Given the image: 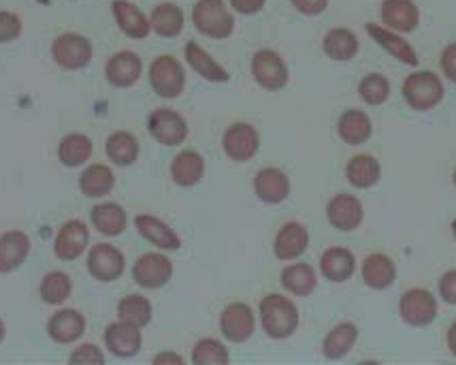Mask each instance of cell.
<instances>
[{"mask_svg": "<svg viewBox=\"0 0 456 365\" xmlns=\"http://www.w3.org/2000/svg\"><path fill=\"white\" fill-rule=\"evenodd\" d=\"M260 323H263L265 334L273 340H286L297 331L298 327V310L290 299L271 293L260 302Z\"/></svg>", "mask_w": 456, "mask_h": 365, "instance_id": "cell-1", "label": "cell"}, {"mask_svg": "<svg viewBox=\"0 0 456 365\" xmlns=\"http://www.w3.org/2000/svg\"><path fill=\"white\" fill-rule=\"evenodd\" d=\"M192 24L209 39H228L235 30V15L224 0H197L192 7Z\"/></svg>", "mask_w": 456, "mask_h": 365, "instance_id": "cell-2", "label": "cell"}, {"mask_svg": "<svg viewBox=\"0 0 456 365\" xmlns=\"http://www.w3.org/2000/svg\"><path fill=\"white\" fill-rule=\"evenodd\" d=\"M403 96L407 105L416 112H428L437 107L444 99V84L431 71H416L403 84Z\"/></svg>", "mask_w": 456, "mask_h": 365, "instance_id": "cell-3", "label": "cell"}, {"mask_svg": "<svg viewBox=\"0 0 456 365\" xmlns=\"http://www.w3.org/2000/svg\"><path fill=\"white\" fill-rule=\"evenodd\" d=\"M150 84L162 99H177L186 88V71L177 58L162 54L151 62Z\"/></svg>", "mask_w": 456, "mask_h": 365, "instance_id": "cell-4", "label": "cell"}, {"mask_svg": "<svg viewBox=\"0 0 456 365\" xmlns=\"http://www.w3.org/2000/svg\"><path fill=\"white\" fill-rule=\"evenodd\" d=\"M52 58L58 67L67 71H79L88 67L92 60V46L86 37L77 32H64L52 43Z\"/></svg>", "mask_w": 456, "mask_h": 365, "instance_id": "cell-5", "label": "cell"}, {"mask_svg": "<svg viewBox=\"0 0 456 365\" xmlns=\"http://www.w3.org/2000/svg\"><path fill=\"white\" fill-rule=\"evenodd\" d=\"M252 75L260 88L278 92L288 84V67L284 58L273 50H258L252 58Z\"/></svg>", "mask_w": 456, "mask_h": 365, "instance_id": "cell-6", "label": "cell"}, {"mask_svg": "<svg viewBox=\"0 0 456 365\" xmlns=\"http://www.w3.org/2000/svg\"><path fill=\"white\" fill-rule=\"evenodd\" d=\"M399 314L407 325L427 327L437 316V299L427 288H410L399 302Z\"/></svg>", "mask_w": 456, "mask_h": 365, "instance_id": "cell-7", "label": "cell"}, {"mask_svg": "<svg viewBox=\"0 0 456 365\" xmlns=\"http://www.w3.org/2000/svg\"><path fill=\"white\" fill-rule=\"evenodd\" d=\"M222 148L224 154L235 162H248L249 158L256 156L260 148V135L252 124L237 122L226 129L224 137H222Z\"/></svg>", "mask_w": 456, "mask_h": 365, "instance_id": "cell-8", "label": "cell"}, {"mask_svg": "<svg viewBox=\"0 0 456 365\" xmlns=\"http://www.w3.org/2000/svg\"><path fill=\"white\" fill-rule=\"evenodd\" d=\"M150 135L162 145H179L188 137L186 120L179 116L173 109H156L148 120Z\"/></svg>", "mask_w": 456, "mask_h": 365, "instance_id": "cell-9", "label": "cell"}, {"mask_svg": "<svg viewBox=\"0 0 456 365\" xmlns=\"http://www.w3.org/2000/svg\"><path fill=\"white\" fill-rule=\"evenodd\" d=\"M254 327H256V319H254L252 308L248 303L235 302L231 306L224 308V312L220 316V331L232 344H241L248 342L254 334Z\"/></svg>", "mask_w": 456, "mask_h": 365, "instance_id": "cell-10", "label": "cell"}, {"mask_svg": "<svg viewBox=\"0 0 456 365\" xmlns=\"http://www.w3.org/2000/svg\"><path fill=\"white\" fill-rule=\"evenodd\" d=\"M173 263L165 254L148 253L133 265V278L143 288H160L171 280Z\"/></svg>", "mask_w": 456, "mask_h": 365, "instance_id": "cell-11", "label": "cell"}, {"mask_svg": "<svg viewBox=\"0 0 456 365\" xmlns=\"http://www.w3.org/2000/svg\"><path fill=\"white\" fill-rule=\"evenodd\" d=\"M124 267H126V261H124V254L116 246H111V244H96V246H92L88 254V270L96 280H118L124 274Z\"/></svg>", "mask_w": 456, "mask_h": 365, "instance_id": "cell-12", "label": "cell"}, {"mask_svg": "<svg viewBox=\"0 0 456 365\" xmlns=\"http://www.w3.org/2000/svg\"><path fill=\"white\" fill-rule=\"evenodd\" d=\"M143 73V60L134 52H118L107 60L105 78L116 88H130Z\"/></svg>", "mask_w": 456, "mask_h": 365, "instance_id": "cell-13", "label": "cell"}, {"mask_svg": "<svg viewBox=\"0 0 456 365\" xmlns=\"http://www.w3.org/2000/svg\"><path fill=\"white\" fill-rule=\"evenodd\" d=\"M90 242V231L86 222L69 220L64 222L58 231L56 242H53V253L62 261H75L86 253V246Z\"/></svg>", "mask_w": 456, "mask_h": 365, "instance_id": "cell-14", "label": "cell"}, {"mask_svg": "<svg viewBox=\"0 0 456 365\" xmlns=\"http://www.w3.org/2000/svg\"><path fill=\"white\" fill-rule=\"evenodd\" d=\"M365 30H367V35L371 37V39L376 41L384 52H388L390 56L397 58L399 62L410 64V67H416L418 54L414 47L410 46V41H405L403 37H401V32L390 30L384 24H373V21H369V24L365 26Z\"/></svg>", "mask_w": 456, "mask_h": 365, "instance_id": "cell-15", "label": "cell"}, {"mask_svg": "<svg viewBox=\"0 0 456 365\" xmlns=\"http://www.w3.org/2000/svg\"><path fill=\"white\" fill-rule=\"evenodd\" d=\"M327 218L338 231H354L361 227L365 210L354 195H335L327 205Z\"/></svg>", "mask_w": 456, "mask_h": 365, "instance_id": "cell-16", "label": "cell"}, {"mask_svg": "<svg viewBox=\"0 0 456 365\" xmlns=\"http://www.w3.org/2000/svg\"><path fill=\"white\" fill-rule=\"evenodd\" d=\"M111 13L118 29L122 30L128 39H145V37H150V20L145 18L143 11H141L134 3H130V0H113Z\"/></svg>", "mask_w": 456, "mask_h": 365, "instance_id": "cell-17", "label": "cell"}, {"mask_svg": "<svg viewBox=\"0 0 456 365\" xmlns=\"http://www.w3.org/2000/svg\"><path fill=\"white\" fill-rule=\"evenodd\" d=\"M254 193L265 203L278 205L290 195V179H288L284 171L275 167L260 169L256 178H254Z\"/></svg>", "mask_w": 456, "mask_h": 365, "instance_id": "cell-18", "label": "cell"}, {"mask_svg": "<svg viewBox=\"0 0 456 365\" xmlns=\"http://www.w3.org/2000/svg\"><path fill=\"white\" fill-rule=\"evenodd\" d=\"M379 15L382 24L395 32H411L420 24V11L411 0H384Z\"/></svg>", "mask_w": 456, "mask_h": 365, "instance_id": "cell-19", "label": "cell"}, {"mask_svg": "<svg viewBox=\"0 0 456 365\" xmlns=\"http://www.w3.org/2000/svg\"><path fill=\"white\" fill-rule=\"evenodd\" d=\"M309 246V233L301 222H286L273 242V253L280 261H295Z\"/></svg>", "mask_w": 456, "mask_h": 365, "instance_id": "cell-20", "label": "cell"}, {"mask_svg": "<svg viewBox=\"0 0 456 365\" xmlns=\"http://www.w3.org/2000/svg\"><path fill=\"white\" fill-rule=\"evenodd\" d=\"M134 227H137L139 236L148 239L150 244H154L160 250H177L182 246V239L173 228L162 222L160 218L150 216V214H139L134 218Z\"/></svg>", "mask_w": 456, "mask_h": 365, "instance_id": "cell-21", "label": "cell"}, {"mask_svg": "<svg viewBox=\"0 0 456 365\" xmlns=\"http://www.w3.org/2000/svg\"><path fill=\"white\" fill-rule=\"evenodd\" d=\"M320 271H322V276L330 282H346L354 276L356 257L352 254V250L347 248H329L324 250V254L320 257Z\"/></svg>", "mask_w": 456, "mask_h": 365, "instance_id": "cell-22", "label": "cell"}, {"mask_svg": "<svg viewBox=\"0 0 456 365\" xmlns=\"http://www.w3.org/2000/svg\"><path fill=\"white\" fill-rule=\"evenodd\" d=\"M141 329L133 325L111 323L105 331V346L110 348L116 357H133L141 351Z\"/></svg>", "mask_w": 456, "mask_h": 365, "instance_id": "cell-23", "label": "cell"}, {"mask_svg": "<svg viewBox=\"0 0 456 365\" xmlns=\"http://www.w3.org/2000/svg\"><path fill=\"white\" fill-rule=\"evenodd\" d=\"M151 30L162 39H175L182 35L183 26H186V15L179 4L175 3H160L159 7H154L150 15Z\"/></svg>", "mask_w": 456, "mask_h": 365, "instance_id": "cell-24", "label": "cell"}, {"mask_svg": "<svg viewBox=\"0 0 456 365\" xmlns=\"http://www.w3.org/2000/svg\"><path fill=\"white\" fill-rule=\"evenodd\" d=\"M362 280L373 291H384L397 280V265L387 254H369L362 263Z\"/></svg>", "mask_w": 456, "mask_h": 365, "instance_id": "cell-25", "label": "cell"}, {"mask_svg": "<svg viewBox=\"0 0 456 365\" xmlns=\"http://www.w3.org/2000/svg\"><path fill=\"white\" fill-rule=\"evenodd\" d=\"M203 173H205V161L199 152L183 150L173 158L171 178L177 187H183V188L197 187L200 179H203Z\"/></svg>", "mask_w": 456, "mask_h": 365, "instance_id": "cell-26", "label": "cell"}, {"mask_svg": "<svg viewBox=\"0 0 456 365\" xmlns=\"http://www.w3.org/2000/svg\"><path fill=\"white\" fill-rule=\"evenodd\" d=\"M30 253V239L21 231H9L0 236V274L18 270Z\"/></svg>", "mask_w": 456, "mask_h": 365, "instance_id": "cell-27", "label": "cell"}, {"mask_svg": "<svg viewBox=\"0 0 456 365\" xmlns=\"http://www.w3.org/2000/svg\"><path fill=\"white\" fill-rule=\"evenodd\" d=\"M86 331V319L77 310H60L47 323V334L60 344H70V342L79 340Z\"/></svg>", "mask_w": 456, "mask_h": 365, "instance_id": "cell-28", "label": "cell"}, {"mask_svg": "<svg viewBox=\"0 0 456 365\" xmlns=\"http://www.w3.org/2000/svg\"><path fill=\"white\" fill-rule=\"evenodd\" d=\"M183 54H186L188 64L192 67L194 73H199L203 79L214 81V84H224L231 78L228 71L216 62L211 54L205 52L197 41H188L186 47H183Z\"/></svg>", "mask_w": 456, "mask_h": 365, "instance_id": "cell-29", "label": "cell"}, {"mask_svg": "<svg viewBox=\"0 0 456 365\" xmlns=\"http://www.w3.org/2000/svg\"><path fill=\"white\" fill-rule=\"evenodd\" d=\"M338 133L339 137L350 145H361L369 141L373 135V124L371 118L367 116L361 109H350V112L341 113L338 122Z\"/></svg>", "mask_w": 456, "mask_h": 365, "instance_id": "cell-30", "label": "cell"}, {"mask_svg": "<svg viewBox=\"0 0 456 365\" xmlns=\"http://www.w3.org/2000/svg\"><path fill=\"white\" fill-rule=\"evenodd\" d=\"M92 225L99 233L107 237H116L119 233H124V228L128 225L126 212L122 205L118 203H99L94 205L90 212Z\"/></svg>", "mask_w": 456, "mask_h": 365, "instance_id": "cell-31", "label": "cell"}, {"mask_svg": "<svg viewBox=\"0 0 456 365\" xmlns=\"http://www.w3.org/2000/svg\"><path fill=\"white\" fill-rule=\"evenodd\" d=\"M322 50L330 60L347 62L361 50V41H358V37L350 29H333L324 35Z\"/></svg>", "mask_w": 456, "mask_h": 365, "instance_id": "cell-32", "label": "cell"}, {"mask_svg": "<svg viewBox=\"0 0 456 365\" xmlns=\"http://www.w3.org/2000/svg\"><path fill=\"white\" fill-rule=\"evenodd\" d=\"M281 286H284L290 295H297V297L312 295L318 286L316 270L307 263L288 265L284 267V271H281Z\"/></svg>", "mask_w": 456, "mask_h": 365, "instance_id": "cell-33", "label": "cell"}, {"mask_svg": "<svg viewBox=\"0 0 456 365\" xmlns=\"http://www.w3.org/2000/svg\"><path fill=\"white\" fill-rule=\"evenodd\" d=\"M346 178L354 188H371L382 178V167H379V162L373 156L358 154L347 162Z\"/></svg>", "mask_w": 456, "mask_h": 365, "instance_id": "cell-34", "label": "cell"}, {"mask_svg": "<svg viewBox=\"0 0 456 365\" xmlns=\"http://www.w3.org/2000/svg\"><path fill=\"white\" fill-rule=\"evenodd\" d=\"M113 187H116V176L107 165H90L79 178L81 193L90 199L107 197Z\"/></svg>", "mask_w": 456, "mask_h": 365, "instance_id": "cell-35", "label": "cell"}, {"mask_svg": "<svg viewBox=\"0 0 456 365\" xmlns=\"http://www.w3.org/2000/svg\"><path fill=\"white\" fill-rule=\"evenodd\" d=\"M358 340V329L354 323H339L329 331L322 342V353L327 359H344Z\"/></svg>", "mask_w": 456, "mask_h": 365, "instance_id": "cell-36", "label": "cell"}, {"mask_svg": "<svg viewBox=\"0 0 456 365\" xmlns=\"http://www.w3.org/2000/svg\"><path fill=\"white\" fill-rule=\"evenodd\" d=\"M105 152L110 161L116 162L119 167H128L137 161L139 156V144L134 135L126 133V130H118V133L110 135L105 144Z\"/></svg>", "mask_w": 456, "mask_h": 365, "instance_id": "cell-37", "label": "cell"}, {"mask_svg": "<svg viewBox=\"0 0 456 365\" xmlns=\"http://www.w3.org/2000/svg\"><path fill=\"white\" fill-rule=\"evenodd\" d=\"M92 156V141L81 133H70L60 141L58 158L62 165L79 167Z\"/></svg>", "mask_w": 456, "mask_h": 365, "instance_id": "cell-38", "label": "cell"}, {"mask_svg": "<svg viewBox=\"0 0 456 365\" xmlns=\"http://www.w3.org/2000/svg\"><path fill=\"white\" fill-rule=\"evenodd\" d=\"M118 316L122 323L143 329L151 320V303L150 299L141 295H126L118 303Z\"/></svg>", "mask_w": 456, "mask_h": 365, "instance_id": "cell-39", "label": "cell"}, {"mask_svg": "<svg viewBox=\"0 0 456 365\" xmlns=\"http://www.w3.org/2000/svg\"><path fill=\"white\" fill-rule=\"evenodd\" d=\"M231 361L226 346L214 337H203L192 348V363L197 365H226Z\"/></svg>", "mask_w": 456, "mask_h": 365, "instance_id": "cell-40", "label": "cell"}, {"mask_svg": "<svg viewBox=\"0 0 456 365\" xmlns=\"http://www.w3.org/2000/svg\"><path fill=\"white\" fill-rule=\"evenodd\" d=\"M70 278L64 274V271H52L43 278L41 282V297L45 303H52V306H58V303L67 302L70 295Z\"/></svg>", "mask_w": 456, "mask_h": 365, "instance_id": "cell-41", "label": "cell"}, {"mask_svg": "<svg viewBox=\"0 0 456 365\" xmlns=\"http://www.w3.org/2000/svg\"><path fill=\"white\" fill-rule=\"evenodd\" d=\"M358 92L367 105H382L390 96V81L379 73H369L367 78H362Z\"/></svg>", "mask_w": 456, "mask_h": 365, "instance_id": "cell-42", "label": "cell"}, {"mask_svg": "<svg viewBox=\"0 0 456 365\" xmlns=\"http://www.w3.org/2000/svg\"><path fill=\"white\" fill-rule=\"evenodd\" d=\"M21 32V21L11 11H0V43H9L18 39Z\"/></svg>", "mask_w": 456, "mask_h": 365, "instance_id": "cell-43", "label": "cell"}, {"mask_svg": "<svg viewBox=\"0 0 456 365\" xmlns=\"http://www.w3.org/2000/svg\"><path fill=\"white\" fill-rule=\"evenodd\" d=\"M69 361L73 363H105V355L94 344H81L70 353Z\"/></svg>", "mask_w": 456, "mask_h": 365, "instance_id": "cell-44", "label": "cell"}, {"mask_svg": "<svg viewBox=\"0 0 456 365\" xmlns=\"http://www.w3.org/2000/svg\"><path fill=\"white\" fill-rule=\"evenodd\" d=\"M439 297L446 303H452L456 306V270L446 271L439 280Z\"/></svg>", "mask_w": 456, "mask_h": 365, "instance_id": "cell-45", "label": "cell"}, {"mask_svg": "<svg viewBox=\"0 0 456 365\" xmlns=\"http://www.w3.org/2000/svg\"><path fill=\"white\" fill-rule=\"evenodd\" d=\"M290 3L303 15H320L329 7V0H290Z\"/></svg>", "mask_w": 456, "mask_h": 365, "instance_id": "cell-46", "label": "cell"}, {"mask_svg": "<svg viewBox=\"0 0 456 365\" xmlns=\"http://www.w3.org/2000/svg\"><path fill=\"white\" fill-rule=\"evenodd\" d=\"M442 71L450 81L456 84V43H450L446 50L442 52Z\"/></svg>", "mask_w": 456, "mask_h": 365, "instance_id": "cell-47", "label": "cell"}, {"mask_svg": "<svg viewBox=\"0 0 456 365\" xmlns=\"http://www.w3.org/2000/svg\"><path fill=\"white\" fill-rule=\"evenodd\" d=\"M267 0H231V7L241 15H256L263 11Z\"/></svg>", "mask_w": 456, "mask_h": 365, "instance_id": "cell-48", "label": "cell"}, {"mask_svg": "<svg viewBox=\"0 0 456 365\" xmlns=\"http://www.w3.org/2000/svg\"><path fill=\"white\" fill-rule=\"evenodd\" d=\"M154 363L160 365V363H175V365H183V357L175 355V353H162V355L154 357Z\"/></svg>", "mask_w": 456, "mask_h": 365, "instance_id": "cell-49", "label": "cell"}, {"mask_svg": "<svg viewBox=\"0 0 456 365\" xmlns=\"http://www.w3.org/2000/svg\"><path fill=\"white\" fill-rule=\"evenodd\" d=\"M448 348H450V353L456 357V320L450 325V329H448Z\"/></svg>", "mask_w": 456, "mask_h": 365, "instance_id": "cell-50", "label": "cell"}, {"mask_svg": "<svg viewBox=\"0 0 456 365\" xmlns=\"http://www.w3.org/2000/svg\"><path fill=\"white\" fill-rule=\"evenodd\" d=\"M3 337H4V323L0 320V340H3Z\"/></svg>", "mask_w": 456, "mask_h": 365, "instance_id": "cell-51", "label": "cell"}, {"mask_svg": "<svg viewBox=\"0 0 456 365\" xmlns=\"http://www.w3.org/2000/svg\"><path fill=\"white\" fill-rule=\"evenodd\" d=\"M37 3H41V4H50L52 0H37Z\"/></svg>", "mask_w": 456, "mask_h": 365, "instance_id": "cell-52", "label": "cell"}, {"mask_svg": "<svg viewBox=\"0 0 456 365\" xmlns=\"http://www.w3.org/2000/svg\"><path fill=\"white\" fill-rule=\"evenodd\" d=\"M452 233H454V239H456V220L452 222Z\"/></svg>", "mask_w": 456, "mask_h": 365, "instance_id": "cell-53", "label": "cell"}, {"mask_svg": "<svg viewBox=\"0 0 456 365\" xmlns=\"http://www.w3.org/2000/svg\"><path fill=\"white\" fill-rule=\"evenodd\" d=\"M454 187H456V171H454Z\"/></svg>", "mask_w": 456, "mask_h": 365, "instance_id": "cell-54", "label": "cell"}]
</instances>
